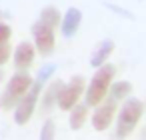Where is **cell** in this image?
Returning <instances> with one entry per match:
<instances>
[{"label": "cell", "instance_id": "12", "mask_svg": "<svg viewBox=\"0 0 146 140\" xmlns=\"http://www.w3.org/2000/svg\"><path fill=\"white\" fill-rule=\"evenodd\" d=\"M88 114H90V106L76 102V104L68 110V126H70V130H74V132L82 130V126H84L86 120H88Z\"/></svg>", "mask_w": 146, "mask_h": 140}, {"label": "cell", "instance_id": "1", "mask_svg": "<svg viewBox=\"0 0 146 140\" xmlns=\"http://www.w3.org/2000/svg\"><path fill=\"white\" fill-rule=\"evenodd\" d=\"M144 116V102L136 96H126L122 106L116 108V126H114V136L116 138H128L136 126L140 124Z\"/></svg>", "mask_w": 146, "mask_h": 140}, {"label": "cell", "instance_id": "21", "mask_svg": "<svg viewBox=\"0 0 146 140\" xmlns=\"http://www.w3.org/2000/svg\"><path fill=\"white\" fill-rule=\"evenodd\" d=\"M2 18H4V12H2V10H0V20H2Z\"/></svg>", "mask_w": 146, "mask_h": 140}, {"label": "cell", "instance_id": "13", "mask_svg": "<svg viewBox=\"0 0 146 140\" xmlns=\"http://www.w3.org/2000/svg\"><path fill=\"white\" fill-rule=\"evenodd\" d=\"M132 84L128 82V80H112L110 82V88H108V96L112 98V100H124L126 96H130L132 94Z\"/></svg>", "mask_w": 146, "mask_h": 140}, {"label": "cell", "instance_id": "20", "mask_svg": "<svg viewBox=\"0 0 146 140\" xmlns=\"http://www.w3.org/2000/svg\"><path fill=\"white\" fill-rule=\"evenodd\" d=\"M2 78H4V70H2V66H0V82H2Z\"/></svg>", "mask_w": 146, "mask_h": 140}, {"label": "cell", "instance_id": "14", "mask_svg": "<svg viewBox=\"0 0 146 140\" xmlns=\"http://www.w3.org/2000/svg\"><path fill=\"white\" fill-rule=\"evenodd\" d=\"M60 16H62V12L56 8V6H44L42 10H40V18L38 20H42V22H46V24H50L52 28H58V22H60Z\"/></svg>", "mask_w": 146, "mask_h": 140}, {"label": "cell", "instance_id": "4", "mask_svg": "<svg viewBox=\"0 0 146 140\" xmlns=\"http://www.w3.org/2000/svg\"><path fill=\"white\" fill-rule=\"evenodd\" d=\"M32 76L26 70H16L4 88V94H0V110H12V106L16 104V100L32 86Z\"/></svg>", "mask_w": 146, "mask_h": 140}, {"label": "cell", "instance_id": "8", "mask_svg": "<svg viewBox=\"0 0 146 140\" xmlns=\"http://www.w3.org/2000/svg\"><path fill=\"white\" fill-rule=\"evenodd\" d=\"M10 58H12V64L16 70H28L36 60V48L30 40H22L12 48Z\"/></svg>", "mask_w": 146, "mask_h": 140}, {"label": "cell", "instance_id": "18", "mask_svg": "<svg viewBox=\"0 0 146 140\" xmlns=\"http://www.w3.org/2000/svg\"><path fill=\"white\" fill-rule=\"evenodd\" d=\"M10 38H12V26L0 20V42H10Z\"/></svg>", "mask_w": 146, "mask_h": 140}, {"label": "cell", "instance_id": "19", "mask_svg": "<svg viewBox=\"0 0 146 140\" xmlns=\"http://www.w3.org/2000/svg\"><path fill=\"white\" fill-rule=\"evenodd\" d=\"M104 6H106V8H110L112 12H118V14H120V16H124V18H130V20L134 18V16H132V14H130V12H128L126 8H120V6H116V4H110V2H104Z\"/></svg>", "mask_w": 146, "mask_h": 140}, {"label": "cell", "instance_id": "5", "mask_svg": "<svg viewBox=\"0 0 146 140\" xmlns=\"http://www.w3.org/2000/svg\"><path fill=\"white\" fill-rule=\"evenodd\" d=\"M84 86H86V80L84 76L80 74H74L68 82H62L60 90H58V96H56V106L58 110L66 112L70 110L76 102H80L82 94H84Z\"/></svg>", "mask_w": 146, "mask_h": 140}, {"label": "cell", "instance_id": "11", "mask_svg": "<svg viewBox=\"0 0 146 140\" xmlns=\"http://www.w3.org/2000/svg\"><path fill=\"white\" fill-rule=\"evenodd\" d=\"M50 84L48 86H42V90H40V96H38V102H40V108L44 110V112H48V110H52L54 106H56V96H58V90H60V86H62V80H48Z\"/></svg>", "mask_w": 146, "mask_h": 140}, {"label": "cell", "instance_id": "3", "mask_svg": "<svg viewBox=\"0 0 146 140\" xmlns=\"http://www.w3.org/2000/svg\"><path fill=\"white\" fill-rule=\"evenodd\" d=\"M44 84H40L38 80H32V86L16 100V104L12 106V120L18 124V126H26L32 116H34V110L38 106V96H40V90H42Z\"/></svg>", "mask_w": 146, "mask_h": 140}, {"label": "cell", "instance_id": "15", "mask_svg": "<svg viewBox=\"0 0 146 140\" xmlns=\"http://www.w3.org/2000/svg\"><path fill=\"white\" fill-rule=\"evenodd\" d=\"M54 74H56V64H44V66H40V68H38V72H36V76H34V80H38L40 84H46Z\"/></svg>", "mask_w": 146, "mask_h": 140}, {"label": "cell", "instance_id": "17", "mask_svg": "<svg viewBox=\"0 0 146 140\" xmlns=\"http://www.w3.org/2000/svg\"><path fill=\"white\" fill-rule=\"evenodd\" d=\"M10 54H12V46L8 42H0V66H2V68L10 60Z\"/></svg>", "mask_w": 146, "mask_h": 140}, {"label": "cell", "instance_id": "10", "mask_svg": "<svg viewBox=\"0 0 146 140\" xmlns=\"http://www.w3.org/2000/svg\"><path fill=\"white\" fill-rule=\"evenodd\" d=\"M114 40H110V38H104V40H100L98 44H96V48L92 50V54H90V66L92 68H98V66H102L104 62H108V58L112 56V52H114Z\"/></svg>", "mask_w": 146, "mask_h": 140}, {"label": "cell", "instance_id": "9", "mask_svg": "<svg viewBox=\"0 0 146 140\" xmlns=\"http://www.w3.org/2000/svg\"><path fill=\"white\" fill-rule=\"evenodd\" d=\"M80 24H82V10L76 8V6H70V8H66V12L60 16L58 28H60V34H62L64 38H74L76 32L80 30Z\"/></svg>", "mask_w": 146, "mask_h": 140}, {"label": "cell", "instance_id": "7", "mask_svg": "<svg viewBox=\"0 0 146 140\" xmlns=\"http://www.w3.org/2000/svg\"><path fill=\"white\" fill-rule=\"evenodd\" d=\"M92 114H88V120L92 124V128L96 132H104L112 126L114 116H116V100H112L110 96H106L102 102H98L96 106H92Z\"/></svg>", "mask_w": 146, "mask_h": 140}, {"label": "cell", "instance_id": "2", "mask_svg": "<svg viewBox=\"0 0 146 140\" xmlns=\"http://www.w3.org/2000/svg\"><path fill=\"white\" fill-rule=\"evenodd\" d=\"M114 76H116V66L114 64L104 62L102 66L94 68L92 78L84 86V94H82L84 96V104L92 108L98 102H102L108 96V88H110V82L114 80Z\"/></svg>", "mask_w": 146, "mask_h": 140}, {"label": "cell", "instance_id": "16", "mask_svg": "<svg viewBox=\"0 0 146 140\" xmlns=\"http://www.w3.org/2000/svg\"><path fill=\"white\" fill-rule=\"evenodd\" d=\"M54 136H56V124H54L52 118H48V120H44V124L40 128V138L42 140H50Z\"/></svg>", "mask_w": 146, "mask_h": 140}, {"label": "cell", "instance_id": "6", "mask_svg": "<svg viewBox=\"0 0 146 140\" xmlns=\"http://www.w3.org/2000/svg\"><path fill=\"white\" fill-rule=\"evenodd\" d=\"M32 32V38H34V48H36V54L40 56H50L54 52V46H56V28H52L50 24L42 22V20H36L30 28Z\"/></svg>", "mask_w": 146, "mask_h": 140}]
</instances>
